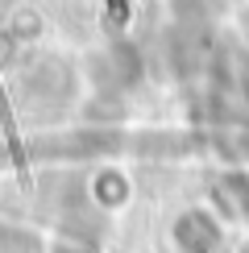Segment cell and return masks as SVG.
I'll return each mask as SVG.
<instances>
[{"label":"cell","instance_id":"3957f363","mask_svg":"<svg viewBox=\"0 0 249 253\" xmlns=\"http://www.w3.org/2000/svg\"><path fill=\"white\" fill-rule=\"evenodd\" d=\"M0 253H42V241L29 233V228L0 224Z\"/></svg>","mask_w":249,"mask_h":253},{"label":"cell","instance_id":"7a4b0ae2","mask_svg":"<svg viewBox=\"0 0 249 253\" xmlns=\"http://www.w3.org/2000/svg\"><path fill=\"white\" fill-rule=\"evenodd\" d=\"M174 245L183 253H208L216 245V233H212V220H204L200 212H187L179 224H174Z\"/></svg>","mask_w":249,"mask_h":253},{"label":"cell","instance_id":"6da1fadb","mask_svg":"<svg viewBox=\"0 0 249 253\" xmlns=\"http://www.w3.org/2000/svg\"><path fill=\"white\" fill-rule=\"evenodd\" d=\"M141 75V62L133 58V50H124L117 46L112 54H104L100 58V79L108 83L112 91H124V87H133V79Z\"/></svg>","mask_w":249,"mask_h":253},{"label":"cell","instance_id":"277c9868","mask_svg":"<svg viewBox=\"0 0 249 253\" xmlns=\"http://www.w3.org/2000/svg\"><path fill=\"white\" fill-rule=\"evenodd\" d=\"M58 253H91V249H83V245H62Z\"/></svg>","mask_w":249,"mask_h":253}]
</instances>
